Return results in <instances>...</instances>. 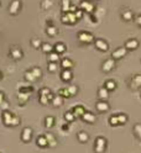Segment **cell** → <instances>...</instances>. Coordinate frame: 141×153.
<instances>
[{
    "mask_svg": "<svg viewBox=\"0 0 141 153\" xmlns=\"http://www.w3.org/2000/svg\"><path fill=\"white\" fill-rule=\"evenodd\" d=\"M105 147H106V140L104 138V137L99 136L98 138L95 140V146H94L95 153H103L105 151Z\"/></svg>",
    "mask_w": 141,
    "mask_h": 153,
    "instance_id": "1",
    "label": "cell"
},
{
    "mask_svg": "<svg viewBox=\"0 0 141 153\" xmlns=\"http://www.w3.org/2000/svg\"><path fill=\"white\" fill-rule=\"evenodd\" d=\"M78 40L80 41V42H83V43H92L93 41H94V36L92 35L90 32H87V31H82L78 33Z\"/></svg>",
    "mask_w": 141,
    "mask_h": 153,
    "instance_id": "2",
    "label": "cell"
},
{
    "mask_svg": "<svg viewBox=\"0 0 141 153\" xmlns=\"http://www.w3.org/2000/svg\"><path fill=\"white\" fill-rule=\"evenodd\" d=\"M80 9L83 11H85V13H88V14H92L95 9V6H94V4H92L89 0H82L80 1Z\"/></svg>",
    "mask_w": 141,
    "mask_h": 153,
    "instance_id": "3",
    "label": "cell"
},
{
    "mask_svg": "<svg viewBox=\"0 0 141 153\" xmlns=\"http://www.w3.org/2000/svg\"><path fill=\"white\" fill-rule=\"evenodd\" d=\"M94 46L98 51H102V52H106L109 50V46H108L106 41H104L103 38H96L94 41Z\"/></svg>",
    "mask_w": 141,
    "mask_h": 153,
    "instance_id": "4",
    "label": "cell"
},
{
    "mask_svg": "<svg viewBox=\"0 0 141 153\" xmlns=\"http://www.w3.org/2000/svg\"><path fill=\"white\" fill-rule=\"evenodd\" d=\"M126 52H128V50H126L125 47H119L113 52V53H111V58H113L114 61L115 59H121L122 57H125Z\"/></svg>",
    "mask_w": 141,
    "mask_h": 153,
    "instance_id": "5",
    "label": "cell"
},
{
    "mask_svg": "<svg viewBox=\"0 0 141 153\" xmlns=\"http://www.w3.org/2000/svg\"><path fill=\"white\" fill-rule=\"evenodd\" d=\"M128 51H134L136 50L137 47H139V41H137L136 38H130L125 42V46H124Z\"/></svg>",
    "mask_w": 141,
    "mask_h": 153,
    "instance_id": "6",
    "label": "cell"
},
{
    "mask_svg": "<svg viewBox=\"0 0 141 153\" xmlns=\"http://www.w3.org/2000/svg\"><path fill=\"white\" fill-rule=\"evenodd\" d=\"M95 109L98 110L99 113H105V111L109 110V104H108L105 100H99V101L95 104Z\"/></svg>",
    "mask_w": 141,
    "mask_h": 153,
    "instance_id": "7",
    "label": "cell"
},
{
    "mask_svg": "<svg viewBox=\"0 0 141 153\" xmlns=\"http://www.w3.org/2000/svg\"><path fill=\"white\" fill-rule=\"evenodd\" d=\"M114 67H115V61L113 58L106 59V61L103 63V70H104V72H106V73L110 72V70H113Z\"/></svg>",
    "mask_w": 141,
    "mask_h": 153,
    "instance_id": "8",
    "label": "cell"
},
{
    "mask_svg": "<svg viewBox=\"0 0 141 153\" xmlns=\"http://www.w3.org/2000/svg\"><path fill=\"white\" fill-rule=\"evenodd\" d=\"M62 21L65 22V24H74V22L77 21V17H76V15H74V13H67L65 15V17L62 19Z\"/></svg>",
    "mask_w": 141,
    "mask_h": 153,
    "instance_id": "9",
    "label": "cell"
},
{
    "mask_svg": "<svg viewBox=\"0 0 141 153\" xmlns=\"http://www.w3.org/2000/svg\"><path fill=\"white\" fill-rule=\"evenodd\" d=\"M82 119H83V121L88 122V124H93V122H95V120H96V117L92 113H89V111H85L83 114V116H82Z\"/></svg>",
    "mask_w": 141,
    "mask_h": 153,
    "instance_id": "10",
    "label": "cell"
},
{
    "mask_svg": "<svg viewBox=\"0 0 141 153\" xmlns=\"http://www.w3.org/2000/svg\"><path fill=\"white\" fill-rule=\"evenodd\" d=\"M98 98L100 100H106L108 98H109V91L106 90L105 88H99L98 89Z\"/></svg>",
    "mask_w": 141,
    "mask_h": 153,
    "instance_id": "11",
    "label": "cell"
},
{
    "mask_svg": "<svg viewBox=\"0 0 141 153\" xmlns=\"http://www.w3.org/2000/svg\"><path fill=\"white\" fill-rule=\"evenodd\" d=\"M72 113H73L74 116H77V117H82V116H83V114L85 113V110H84V107H83V106L78 105V106H76V107H74V109L72 110Z\"/></svg>",
    "mask_w": 141,
    "mask_h": 153,
    "instance_id": "12",
    "label": "cell"
},
{
    "mask_svg": "<svg viewBox=\"0 0 141 153\" xmlns=\"http://www.w3.org/2000/svg\"><path fill=\"white\" fill-rule=\"evenodd\" d=\"M104 88H105L108 91H110V90H115V88H116V83H115L114 80L109 79V80H106V81H105V84H104Z\"/></svg>",
    "mask_w": 141,
    "mask_h": 153,
    "instance_id": "13",
    "label": "cell"
},
{
    "mask_svg": "<svg viewBox=\"0 0 141 153\" xmlns=\"http://www.w3.org/2000/svg\"><path fill=\"white\" fill-rule=\"evenodd\" d=\"M121 16H122V19H124L125 21H130V20H132L134 14H132L131 10H124L122 11V14H121Z\"/></svg>",
    "mask_w": 141,
    "mask_h": 153,
    "instance_id": "14",
    "label": "cell"
},
{
    "mask_svg": "<svg viewBox=\"0 0 141 153\" xmlns=\"http://www.w3.org/2000/svg\"><path fill=\"white\" fill-rule=\"evenodd\" d=\"M70 78H72V72H70L69 69H65L62 72V79L65 81H68L70 80Z\"/></svg>",
    "mask_w": 141,
    "mask_h": 153,
    "instance_id": "15",
    "label": "cell"
},
{
    "mask_svg": "<svg viewBox=\"0 0 141 153\" xmlns=\"http://www.w3.org/2000/svg\"><path fill=\"white\" fill-rule=\"evenodd\" d=\"M89 140V136L87 132H79L78 133V141L79 142H87V141Z\"/></svg>",
    "mask_w": 141,
    "mask_h": 153,
    "instance_id": "16",
    "label": "cell"
},
{
    "mask_svg": "<svg viewBox=\"0 0 141 153\" xmlns=\"http://www.w3.org/2000/svg\"><path fill=\"white\" fill-rule=\"evenodd\" d=\"M62 67L65 69H69V68H72L73 67V63H72V61L70 59H68V58H65L62 61Z\"/></svg>",
    "mask_w": 141,
    "mask_h": 153,
    "instance_id": "17",
    "label": "cell"
},
{
    "mask_svg": "<svg viewBox=\"0 0 141 153\" xmlns=\"http://www.w3.org/2000/svg\"><path fill=\"white\" fill-rule=\"evenodd\" d=\"M116 117H118V122H119V125H121V124H126V121H128V116H126L125 114L116 115Z\"/></svg>",
    "mask_w": 141,
    "mask_h": 153,
    "instance_id": "18",
    "label": "cell"
},
{
    "mask_svg": "<svg viewBox=\"0 0 141 153\" xmlns=\"http://www.w3.org/2000/svg\"><path fill=\"white\" fill-rule=\"evenodd\" d=\"M55 50H56V52L57 53H62V52H65L66 51V46L63 43H57L55 46Z\"/></svg>",
    "mask_w": 141,
    "mask_h": 153,
    "instance_id": "19",
    "label": "cell"
},
{
    "mask_svg": "<svg viewBox=\"0 0 141 153\" xmlns=\"http://www.w3.org/2000/svg\"><path fill=\"white\" fill-rule=\"evenodd\" d=\"M132 83L136 85L135 88H137V87H141V76H135L132 78Z\"/></svg>",
    "mask_w": 141,
    "mask_h": 153,
    "instance_id": "20",
    "label": "cell"
},
{
    "mask_svg": "<svg viewBox=\"0 0 141 153\" xmlns=\"http://www.w3.org/2000/svg\"><path fill=\"white\" fill-rule=\"evenodd\" d=\"M65 117H66V120L68 121V122H72V121H74V119H76V116H74V115H73L72 111H70V113H67Z\"/></svg>",
    "mask_w": 141,
    "mask_h": 153,
    "instance_id": "21",
    "label": "cell"
},
{
    "mask_svg": "<svg viewBox=\"0 0 141 153\" xmlns=\"http://www.w3.org/2000/svg\"><path fill=\"white\" fill-rule=\"evenodd\" d=\"M109 124H110L111 126H118V125H119V122H118V117H116V115H115V116H111V117L109 119Z\"/></svg>",
    "mask_w": 141,
    "mask_h": 153,
    "instance_id": "22",
    "label": "cell"
},
{
    "mask_svg": "<svg viewBox=\"0 0 141 153\" xmlns=\"http://www.w3.org/2000/svg\"><path fill=\"white\" fill-rule=\"evenodd\" d=\"M134 132H135V135L141 138V125H136L135 126V130H134Z\"/></svg>",
    "mask_w": 141,
    "mask_h": 153,
    "instance_id": "23",
    "label": "cell"
},
{
    "mask_svg": "<svg viewBox=\"0 0 141 153\" xmlns=\"http://www.w3.org/2000/svg\"><path fill=\"white\" fill-rule=\"evenodd\" d=\"M77 91H78V89H77V87H70L69 89H68V93H69V95H76L77 94Z\"/></svg>",
    "mask_w": 141,
    "mask_h": 153,
    "instance_id": "24",
    "label": "cell"
},
{
    "mask_svg": "<svg viewBox=\"0 0 141 153\" xmlns=\"http://www.w3.org/2000/svg\"><path fill=\"white\" fill-rule=\"evenodd\" d=\"M52 50H53V47H51L50 44H47V43L43 44V51H45V52H51Z\"/></svg>",
    "mask_w": 141,
    "mask_h": 153,
    "instance_id": "25",
    "label": "cell"
},
{
    "mask_svg": "<svg viewBox=\"0 0 141 153\" xmlns=\"http://www.w3.org/2000/svg\"><path fill=\"white\" fill-rule=\"evenodd\" d=\"M47 32L50 33V35H55L56 32H57V30H56L55 27H48V30H47Z\"/></svg>",
    "mask_w": 141,
    "mask_h": 153,
    "instance_id": "26",
    "label": "cell"
},
{
    "mask_svg": "<svg viewBox=\"0 0 141 153\" xmlns=\"http://www.w3.org/2000/svg\"><path fill=\"white\" fill-rule=\"evenodd\" d=\"M48 70H50V72H55V70H56V64H55V63H50V67H48Z\"/></svg>",
    "mask_w": 141,
    "mask_h": 153,
    "instance_id": "27",
    "label": "cell"
},
{
    "mask_svg": "<svg viewBox=\"0 0 141 153\" xmlns=\"http://www.w3.org/2000/svg\"><path fill=\"white\" fill-rule=\"evenodd\" d=\"M57 59H58V56L57 54H51V58H50L51 62H56Z\"/></svg>",
    "mask_w": 141,
    "mask_h": 153,
    "instance_id": "28",
    "label": "cell"
},
{
    "mask_svg": "<svg viewBox=\"0 0 141 153\" xmlns=\"http://www.w3.org/2000/svg\"><path fill=\"white\" fill-rule=\"evenodd\" d=\"M53 122V119H51V117H48L47 119V127H51V124Z\"/></svg>",
    "mask_w": 141,
    "mask_h": 153,
    "instance_id": "29",
    "label": "cell"
},
{
    "mask_svg": "<svg viewBox=\"0 0 141 153\" xmlns=\"http://www.w3.org/2000/svg\"><path fill=\"white\" fill-rule=\"evenodd\" d=\"M136 24H137V25H139L140 27H141V15H139V16L136 17Z\"/></svg>",
    "mask_w": 141,
    "mask_h": 153,
    "instance_id": "30",
    "label": "cell"
}]
</instances>
